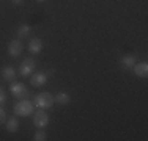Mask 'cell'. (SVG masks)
<instances>
[{"instance_id":"cell-14","label":"cell","mask_w":148,"mask_h":141,"mask_svg":"<svg viewBox=\"0 0 148 141\" xmlns=\"http://www.w3.org/2000/svg\"><path fill=\"white\" fill-rule=\"evenodd\" d=\"M29 35H30V27L27 25V24L19 25V28H17V36L19 38H27Z\"/></svg>"},{"instance_id":"cell-15","label":"cell","mask_w":148,"mask_h":141,"mask_svg":"<svg viewBox=\"0 0 148 141\" xmlns=\"http://www.w3.org/2000/svg\"><path fill=\"white\" fill-rule=\"evenodd\" d=\"M33 140L35 141H44V140H47V135H46V132H43V130H38V132L35 133Z\"/></svg>"},{"instance_id":"cell-19","label":"cell","mask_w":148,"mask_h":141,"mask_svg":"<svg viewBox=\"0 0 148 141\" xmlns=\"http://www.w3.org/2000/svg\"><path fill=\"white\" fill-rule=\"evenodd\" d=\"M13 3H14V5H21V3H22V0H11Z\"/></svg>"},{"instance_id":"cell-12","label":"cell","mask_w":148,"mask_h":141,"mask_svg":"<svg viewBox=\"0 0 148 141\" xmlns=\"http://www.w3.org/2000/svg\"><path fill=\"white\" fill-rule=\"evenodd\" d=\"M55 97V104H58V105H68L69 102H71V97H69V94L68 93H58L57 96H54Z\"/></svg>"},{"instance_id":"cell-10","label":"cell","mask_w":148,"mask_h":141,"mask_svg":"<svg viewBox=\"0 0 148 141\" xmlns=\"http://www.w3.org/2000/svg\"><path fill=\"white\" fill-rule=\"evenodd\" d=\"M29 50H30L32 55H38L41 50H43V41H41L40 38H33V39H30Z\"/></svg>"},{"instance_id":"cell-11","label":"cell","mask_w":148,"mask_h":141,"mask_svg":"<svg viewBox=\"0 0 148 141\" xmlns=\"http://www.w3.org/2000/svg\"><path fill=\"white\" fill-rule=\"evenodd\" d=\"M2 75L6 82H14L16 80V70L13 66H5V68L2 69Z\"/></svg>"},{"instance_id":"cell-4","label":"cell","mask_w":148,"mask_h":141,"mask_svg":"<svg viewBox=\"0 0 148 141\" xmlns=\"http://www.w3.org/2000/svg\"><path fill=\"white\" fill-rule=\"evenodd\" d=\"M35 68H36V63H35L33 58H25L19 66V74L22 77H27V75H32L33 74Z\"/></svg>"},{"instance_id":"cell-13","label":"cell","mask_w":148,"mask_h":141,"mask_svg":"<svg viewBox=\"0 0 148 141\" xmlns=\"http://www.w3.org/2000/svg\"><path fill=\"white\" fill-rule=\"evenodd\" d=\"M17 129H19V121H17L16 118H10V119H6V130H8L10 133L17 132Z\"/></svg>"},{"instance_id":"cell-5","label":"cell","mask_w":148,"mask_h":141,"mask_svg":"<svg viewBox=\"0 0 148 141\" xmlns=\"http://www.w3.org/2000/svg\"><path fill=\"white\" fill-rule=\"evenodd\" d=\"M33 124L36 125L38 129H44V127H47V124H49V116H47V113H46L43 108L33 113Z\"/></svg>"},{"instance_id":"cell-3","label":"cell","mask_w":148,"mask_h":141,"mask_svg":"<svg viewBox=\"0 0 148 141\" xmlns=\"http://www.w3.org/2000/svg\"><path fill=\"white\" fill-rule=\"evenodd\" d=\"M10 91H11V94L17 99V100H24V99L29 97V89L25 88V85L21 83V82H11Z\"/></svg>"},{"instance_id":"cell-1","label":"cell","mask_w":148,"mask_h":141,"mask_svg":"<svg viewBox=\"0 0 148 141\" xmlns=\"http://www.w3.org/2000/svg\"><path fill=\"white\" fill-rule=\"evenodd\" d=\"M33 100H35V105H36L38 108H43V110L51 108L52 105L55 104V97L52 96L51 93H47V91H44V93H38Z\"/></svg>"},{"instance_id":"cell-8","label":"cell","mask_w":148,"mask_h":141,"mask_svg":"<svg viewBox=\"0 0 148 141\" xmlns=\"http://www.w3.org/2000/svg\"><path fill=\"white\" fill-rule=\"evenodd\" d=\"M136 63H137V58H136V55H132V54L123 55L121 60H120V64H121L123 69H132Z\"/></svg>"},{"instance_id":"cell-7","label":"cell","mask_w":148,"mask_h":141,"mask_svg":"<svg viewBox=\"0 0 148 141\" xmlns=\"http://www.w3.org/2000/svg\"><path fill=\"white\" fill-rule=\"evenodd\" d=\"M46 82H47V74L46 72H35L33 75L30 77V83L32 86H43V85H46Z\"/></svg>"},{"instance_id":"cell-2","label":"cell","mask_w":148,"mask_h":141,"mask_svg":"<svg viewBox=\"0 0 148 141\" xmlns=\"http://www.w3.org/2000/svg\"><path fill=\"white\" fill-rule=\"evenodd\" d=\"M14 113L17 116H24V118H25V116L33 115V104H32L30 100H27V99L19 100L14 105Z\"/></svg>"},{"instance_id":"cell-17","label":"cell","mask_w":148,"mask_h":141,"mask_svg":"<svg viewBox=\"0 0 148 141\" xmlns=\"http://www.w3.org/2000/svg\"><path fill=\"white\" fill-rule=\"evenodd\" d=\"M6 102V94H5V91L0 88V104H5Z\"/></svg>"},{"instance_id":"cell-9","label":"cell","mask_w":148,"mask_h":141,"mask_svg":"<svg viewBox=\"0 0 148 141\" xmlns=\"http://www.w3.org/2000/svg\"><path fill=\"white\" fill-rule=\"evenodd\" d=\"M134 74H136L137 77H142V79H145L148 75V63L147 61H140V63H136L134 64Z\"/></svg>"},{"instance_id":"cell-20","label":"cell","mask_w":148,"mask_h":141,"mask_svg":"<svg viewBox=\"0 0 148 141\" xmlns=\"http://www.w3.org/2000/svg\"><path fill=\"white\" fill-rule=\"evenodd\" d=\"M36 2H44V0H36Z\"/></svg>"},{"instance_id":"cell-6","label":"cell","mask_w":148,"mask_h":141,"mask_svg":"<svg viewBox=\"0 0 148 141\" xmlns=\"http://www.w3.org/2000/svg\"><path fill=\"white\" fill-rule=\"evenodd\" d=\"M22 49H24L22 41H21V39H13V41L8 44V54H10V56L16 58V56H19V55H21Z\"/></svg>"},{"instance_id":"cell-16","label":"cell","mask_w":148,"mask_h":141,"mask_svg":"<svg viewBox=\"0 0 148 141\" xmlns=\"http://www.w3.org/2000/svg\"><path fill=\"white\" fill-rule=\"evenodd\" d=\"M3 122H6V113L2 107H0V125H2Z\"/></svg>"},{"instance_id":"cell-18","label":"cell","mask_w":148,"mask_h":141,"mask_svg":"<svg viewBox=\"0 0 148 141\" xmlns=\"http://www.w3.org/2000/svg\"><path fill=\"white\" fill-rule=\"evenodd\" d=\"M54 72H55L54 69H47V70H46V74H47V75H52V74H54Z\"/></svg>"}]
</instances>
